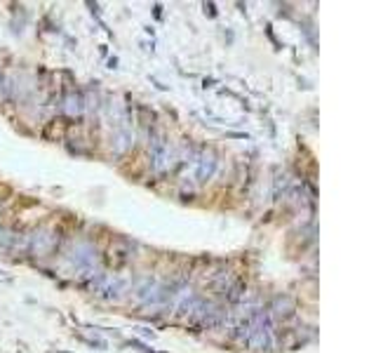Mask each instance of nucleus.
<instances>
[{
  "label": "nucleus",
  "mask_w": 376,
  "mask_h": 353,
  "mask_svg": "<svg viewBox=\"0 0 376 353\" xmlns=\"http://www.w3.org/2000/svg\"><path fill=\"white\" fill-rule=\"evenodd\" d=\"M150 160H153V170L162 172L169 165V146L162 137H156L150 141Z\"/></svg>",
  "instance_id": "nucleus-4"
},
{
  "label": "nucleus",
  "mask_w": 376,
  "mask_h": 353,
  "mask_svg": "<svg viewBox=\"0 0 376 353\" xmlns=\"http://www.w3.org/2000/svg\"><path fill=\"white\" fill-rule=\"evenodd\" d=\"M54 245H57V236H54V231H47V229L35 231L33 238H31V250L35 255H47Z\"/></svg>",
  "instance_id": "nucleus-5"
},
{
  "label": "nucleus",
  "mask_w": 376,
  "mask_h": 353,
  "mask_svg": "<svg viewBox=\"0 0 376 353\" xmlns=\"http://www.w3.org/2000/svg\"><path fill=\"white\" fill-rule=\"evenodd\" d=\"M125 287H127L125 278H108V276L99 273L97 280H92V289L99 297H106V299H118L125 292Z\"/></svg>",
  "instance_id": "nucleus-2"
},
{
  "label": "nucleus",
  "mask_w": 376,
  "mask_h": 353,
  "mask_svg": "<svg viewBox=\"0 0 376 353\" xmlns=\"http://www.w3.org/2000/svg\"><path fill=\"white\" fill-rule=\"evenodd\" d=\"M247 344L254 351H268L273 344L271 337V318L263 308H256L252 320L247 325Z\"/></svg>",
  "instance_id": "nucleus-1"
},
{
  "label": "nucleus",
  "mask_w": 376,
  "mask_h": 353,
  "mask_svg": "<svg viewBox=\"0 0 376 353\" xmlns=\"http://www.w3.org/2000/svg\"><path fill=\"white\" fill-rule=\"evenodd\" d=\"M214 168H216V158L212 151H203L200 158L195 162V179L197 181H207L212 174H214Z\"/></svg>",
  "instance_id": "nucleus-6"
},
{
  "label": "nucleus",
  "mask_w": 376,
  "mask_h": 353,
  "mask_svg": "<svg viewBox=\"0 0 376 353\" xmlns=\"http://www.w3.org/2000/svg\"><path fill=\"white\" fill-rule=\"evenodd\" d=\"M71 261H73L78 268H87V271H92V268L99 264L97 250H94L92 245H87V243H78L73 250H71Z\"/></svg>",
  "instance_id": "nucleus-3"
},
{
  "label": "nucleus",
  "mask_w": 376,
  "mask_h": 353,
  "mask_svg": "<svg viewBox=\"0 0 376 353\" xmlns=\"http://www.w3.org/2000/svg\"><path fill=\"white\" fill-rule=\"evenodd\" d=\"M64 109H66V113H71V116H80L82 113V97L80 94H69L66 97V104H64Z\"/></svg>",
  "instance_id": "nucleus-7"
}]
</instances>
